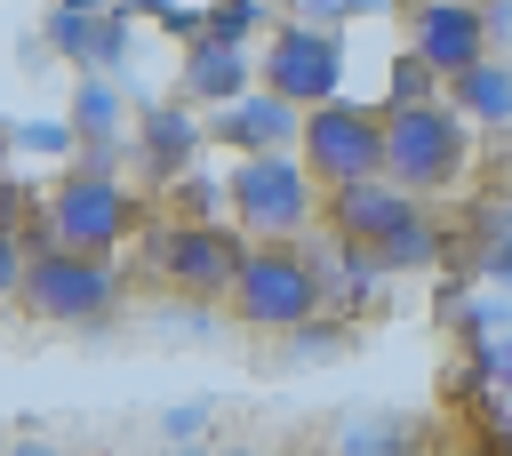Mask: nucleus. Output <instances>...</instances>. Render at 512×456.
<instances>
[{"label":"nucleus","mask_w":512,"mask_h":456,"mask_svg":"<svg viewBox=\"0 0 512 456\" xmlns=\"http://www.w3.org/2000/svg\"><path fill=\"white\" fill-rule=\"evenodd\" d=\"M208 136H216V144H232L240 160H248V152H296V136H304V112H296L288 96H272V88H248L240 104L208 112Z\"/></svg>","instance_id":"nucleus-13"},{"label":"nucleus","mask_w":512,"mask_h":456,"mask_svg":"<svg viewBox=\"0 0 512 456\" xmlns=\"http://www.w3.org/2000/svg\"><path fill=\"white\" fill-rule=\"evenodd\" d=\"M160 432H168V440H200V432H208V408H200V400H176V408H160Z\"/></svg>","instance_id":"nucleus-28"},{"label":"nucleus","mask_w":512,"mask_h":456,"mask_svg":"<svg viewBox=\"0 0 512 456\" xmlns=\"http://www.w3.org/2000/svg\"><path fill=\"white\" fill-rule=\"evenodd\" d=\"M0 456H64V448H56V440H8Z\"/></svg>","instance_id":"nucleus-31"},{"label":"nucleus","mask_w":512,"mask_h":456,"mask_svg":"<svg viewBox=\"0 0 512 456\" xmlns=\"http://www.w3.org/2000/svg\"><path fill=\"white\" fill-rule=\"evenodd\" d=\"M160 456H208V448H200V440H168Z\"/></svg>","instance_id":"nucleus-32"},{"label":"nucleus","mask_w":512,"mask_h":456,"mask_svg":"<svg viewBox=\"0 0 512 456\" xmlns=\"http://www.w3.org/2000/svg\"><path fill=\"white\" fill-rule=\"evenodd\" d=\"M248 88H264V80H256V48H232V40H192V48L176 56V104L224 112V104H240Z\"/></svg>","instance_id":"nucleus-12"},{"label":"nucleus","mask_w":512,"mask_h":456,"mask_svg":"<svg viewBox=\"0 0 512 456\" xmlns=\"http://www.w3.org/2000/svg\"><path fill=\"white\" fill-rule=\"evenodd\" d=\"M120 240H136V192L128 176H104V168H64L56 192L40 200V224H32V248H72V256H120Z\"/></svg>","instance_id":"nucleus-2"},{"label":"nucleus","mask_w":512,"mask_h":456,"mask_svg":"<svg viewBox=\"0 0 512 456\" xmlns=\"http://www.w3.org/2000/svg\"><path fill=\"white\" fill-rule=\"evenodd\" d=\"M72 128H80L88 144H120V80L80 72V88H72Z\"/></svg>","instance_id":"nucleus-16"},{"label":"nucleus","mask_w":512,"mask_h":456,"mask_svg":"<svg viewBox=\"0 0 512 456\" xmlns=\"http://www.w3.org/2000/svg\"><path fill=\"white\" fill-rule=\"evenodd\" d=\"M296 152H304L312 184H328V192L384 176V104H360V96L312 104V112H304V136H296Z\"/></svg>","instance_id":"nucleus-6"},{"label":"nucleus","mask_w":512,"mask_h":456,"mask_svg":"<svg viewBox=\"0 0 512 456\" xmlns=\"http://www.w3.org/2000/svg\"><path fill=\"white\" fill-rule=\"evenodd\" d=\"M80 128H72V112H32V120H8V152H24V160H80Z\"/></svg>","instance_id":"nucleus-17"},{"label":"nucleus","mask_w":512,"mask_h":456,"mask_svg":"<svg viewBox=\"0 0 512 456\" xmlns=\"http://www.w3.org/2000/svg\"><path fill=\"white\" fill-rule=\"evenodd\" d=\"M456 328H464L472 344H488V336H512V296H504V288H480L472 304H456Z\"/></svg>","instance_id":"nucleus-24"},{"label":"nucleus","mask_w":512,"mask_h":456,"mask_svg":"<svg viewBox=\"0 0 512 456\" xmlns=\"http://www.w3.org/2000/svg\"><path fill=\"white\" fill-rule=\"evenodd\" d=\"M24 264H32V248H24V240H0V304L24 288Z\"/></svg>","instance_id":"nucleus-29"},{"label":"nucleus","mask_w":512,"mask_h":456,"mask_svg":"<svg viewBox=\"0 0 512 456\" xmlns=\"http://www.w3.org/2000/svg\"><path fill=\"white\" fill-rule=\"evenodd\" d=\"M208 456H264V448H208Z\"/></svg>","instance_id":"nucleus-34"},{"label":"nucleus","mask_w":512,"mask_h":456,"mask_svg":"<svg viewBox=\"0 0 512 456\" xmlns=\"http://www.w3.org/2000/svg\"><path fill=\"white\" fill-rule=\"evenodd\" d=\"M352 344V320H336V312H320V320H304V328H288V368H312V360H336Z\"/></svg>","instance_id":"nucleus-23"},{"label":"nucleus","mask_w":512,"mask_h":456,"mask_svg":"<svg viewBox=\"0 0 512 456\" xmlns=\"http://www.w3.org/2000/svg\"><path fill=\"white\" fill-rule=\"evenodd\" d=\"M472 376H480V384H496V392H512V336L472 344Z\"/></svg>","instance_id":"nucleus-27"},{"label":"nucleus","mask_w":512,"mask_h":456,"mask_svg":"<svg viewBox=\"0 0 512 456\" xmlns=\"http://www.w3.org/2000/svg\"><path fill=\"white\" fill-rule=\"evenodd\" d=\"M464 168H472V120H464L448 96L384 112V176H392L408 200H440V192H456Z\"/></svg>","instance_id":"nucleus-1"},{"label":"nucleus","mask_w":512,"mask_h":456,"mask_svg":"<svg viewBox=\"0 0 512 456\" xmlns=\"http://www.w3.org/2000/svg\"><path fill=\"white\" fill-rule=\"evenodd\" d=\"M136 240H144V264L160 280H176L184 296H232L240 256H248V232L240 224H184V216H168V224H152Z\"/></svg>","instance_id":"nucleus-8"},{"label":"nucleus","mask_w":512,"mask_h":456,"mask_svg":"<svg viewBox=\"0 0 512 456\" xmlns=\"http://www.w3.org/2000/svg\"><path fill=\"white\" fill-rule=\"evenodd\" d=\"M424 216V200H408L392 176H368V184H344V192H328V232L344 240V248H360V256H376L392 232H408Z\"/></svg>","instance_id":"nucleus-10"},{"label":"nucleus","mask_w":512,"mask_h":456,"mask_svg":"<svg viewBox=\"0 0 512 456\" xmlns=\"http://www.w3.org/2000/svg\"><path fill=\"white\" fill-rule=\"evenodd\" d=\"M408 8H432V0H408Z\"/></svg>","instance_id":"nucleus-37"},{"label":"nucleus","mask_w":512,"mask_h":456,"mask_svg":"<svg viewBox=\"0 0 512 456\" xmlns=\"http://www.w3.org/2000/svg\"><path fill=\"white\" fill-rule=\"evenodd\" d=\"M432 96H448L440 72H432L416 48H400V56H392V80H384V112H400V104H432Z\"/></svg>","instance_id":"nucleus-22"},{"label":"nucleus","mask_w":512,"mask_h":456,"mask_svg":"<svg viewBox=\"0 0 512 456\" xmlns=\"http://www.w3.org/2000/svg\"><path fill=\"white\" fill-rule=\"evenodd\" d=\"M448 104L472 128H512V56H480L464 80H448Z\"/></svg>","instance_id":"nucleus-14"},{"label":"nucleus","mask_w":512,"mask_h":456,"mask_svg":"<svg viewBox=\"0 0 512 456\" xmlns=\"http://www.w3.org/2000/svg\"><path fill=\"white\" fill-rule=\"evenodd\" d=\"M344 64H352V48H344V32H328V24H304V16H288L264 48H256V80L272 88V96H288L296 112H312V104H336L344 96Z\"/></svg>","instance_id":"nucleus-7"},{"label":"nucleus","mask_w":512,"mask_h":456,"mask_svg":"<svg viewBox=\"0 0 512 456\" xmlns=\"http://www.w3.org/2000/svg\"><path fill=\"white\" fill-rule=\"evenodd\" d=\"M328 304H320V272H312V256L296 248V240H256L248 256H240V280H232V320H248V328H264V336H288V328H304V320H320Z\"/></svg>","instance_id":"nucleus-4"},{"label":"nucleus","mask_w":512,"mask_h":456,"mask_svg":"<svg viewBox=\"0 0 512 456\" xmlns=\"http://www.w3.org/2000/svg\"><path fill=\"white\" fill-rule=\"evenodd\" d=\"M480 16H488V40L512 48V0H480Z\"/></svg>","instance_id":"nucleus-30"},{"label":"nucleus","mask_w":512,"mask_h":456,"mask_svg":"<svg viewBox=\"0 0 512 456\" xmlns=\"http://www.w3.org/2000/svg\"><path fill=\"white\" fill-rule=\"evenodd\" d=\"M408 48L440 72V88H448V80H464L480 56H496L480 0H432V8H408Z\"/></svg>","instance_id":"nucleus-9"},{"label":"nucleus","mask_w":512,"mask_h":456,"mask_svg":"<svg viewBox=\"0 0 512 456\" xmlns=\"http://www.w3.org/2000/svg\"><path fill=\"white\" fill-rule=\"evenodd\" d=\"M440 248H448V232L432 224V216H416L408 232H392L384 248H376V272L392 280V272H424V264H440Z\"/></svg>","instance_id":"nucleus-19"},{"label":"nucleus","mask_w":512,"mask_h":456,"mask_svg":"<svg viewBox=\"0 0 512 456\" xmlns=\"http://www.w3.org/2000/svg\"><path fill=\"white\" fill-rule=\"evenodd\" d=\"M200 144H208L200 112H184V104H136V168H144V184L176 192L200 168Z\"/></svg>","instance_id":"nucleus-11"},{"label":"nucleus","mask_w":512,"mask_h":456,"mask_svg":"<svg viewBox=\"0 0 512 456\" xmlns=\"http://www.w3.org/2000/svg\"><path fill=\"white\" fill-rule=\"evenodd\" d=\"M416 416H400V408H376V416H344L336 432H328V456H416Z\"/></svg>","instance_id":"nucleus-15"},{"label":"nucleus","mask_w":512,"mask_h":456,"mask_svg":"<svg viewBox=\"0 0 512 456\" xmlns=\"http://www.w3.org/2000/svg\"><path fill=\"white\" fill-rule=\"evenodd\" d=\"M456 456H488V448H456Z\"/></svg>","instance_id":"nucleus-36"},{"label":"nucleus","mask_w":512,"mask_h":456,"mask_svg":"<svg viewBox=\"0 0 512 456\" xmlns=\"http://www.w3.org/2000/svg\"><path fill=\"white\" fill-rule=\"evenodd\" d=\"M168 200H176L184 224H232V192H224V176H208V168H192Z\"/></svg>","instance_id":"nucleus-20"},{"label":"nucleus","mask_w":512,"mask_h":456,"mask_svg":"<svg viewBox=\"0 0 512 456\" xmlns=\"http://www.w3.org/2000/svg\"><path fill=\"white\" fill-rule=\"evenodd\" d=\"M480 280L512 296V216H504V224H496V232L480 240Z\"/></svg>","instance_id":"nucleus-26"},{"label":"nucleus","mask_w":512,"mask_h":456,"mask_svg":"<svg viewBox=\"0 0 512 456\" xmlns=\"http://www.w3.org/2000/svg\"><path fill=\"white\" fill-rule=\"evenodd\" d=\"M40 200H48V192H32L24 176H8V168H0V240H32Z\"/></svg>","instance_id":"nucleus-25"},{"label":"nucleus","mask_w":512,"mask_h":456,"mask_svg":"<svg viewBox=\"0 0 512 456\" xmlns=\"http://www.w3.org/2000/svg\"><path fill=\"white\" fill-rule=\"evenodd\" d=\"M64 8H80V16H104V8H120V0H64Z\"/></svg>","instance_id":"nucleus-33"},{"label":"nucleus","mask_w":512,"mask_h":456,"mask_svg":"<svg viewBox=\"0 0 512 456\" xmlns=\"http://www.w3.org/2000/svg\"><path fill=\"white\" fill-rule=\"evenodd\" d=\"M224 192H232V224L248 240H296L312 224V168L304 152H248L224 168Z\"/></svg>","instance_id":"nucleus-5"},{"label":"nucleus","mask_w":512,"mask_h":456,"mask_svg":"<svg viewBox=\"0 0 512 456\" xmlns=\"http://www.w3.org/2000/svg\"><path fill=\"white\" fill-rule=\"evenodd\" d=\"M280 0H208V40H232V48H264L280 24H272Z\"/></svg>","instance_id":"nucleus-18"},{"label":"nucleus","mask_w":512,"mask_h":456,"mask_svg":"<svg viewBox=\"0 0 512 456\" xmlns=\"http://www.w3.org/2000/svg\"><path fill=\"white\" fill-rule=\"evenodd\" d=\"M120 296H128L120 256H72V248H32L24 288H16V304L32 320H56V328H96L120 312Z\"/></svg>","instance_id":"nucleus-3"},{"label":"nucleus","mask_w":512,"mask_h":456,"mask_svg":"<svg viewBox=\"0 0 512 456\" xmlns=\"http://www.w3.org/2000/svg\"><path fill=\"white\" fill-rule=\"evenodd\" d=\"M0 168H8V112H0Z\"/></svg>","instance_id":"nucleus-35"},{"label":"nucleus","mask_w":512,"mask_h":456,"mask_svg":"<svg viewBox=\"0 0 512 456\" xmlns=\"http://www.w3.org/2000/svg\"><path fill=\"white\" fill-rule=\"evenodd\" d=\"M40 40H48L56 56H72V64L88 72V48H96V16H80V8L48 0V16H40Z\"/></svg>","instance_id":"nucleus-21"}]
</instances>
